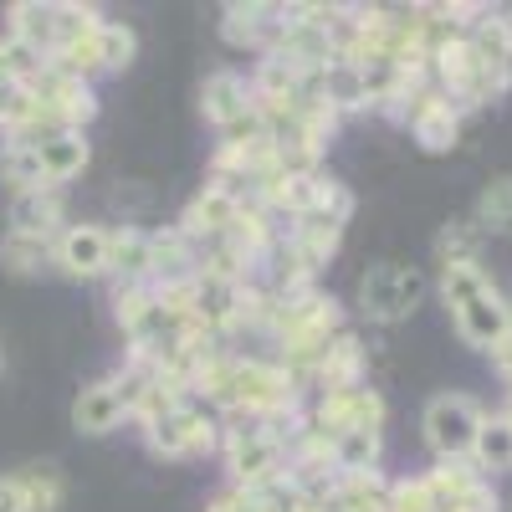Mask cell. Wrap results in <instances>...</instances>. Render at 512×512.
I'll use <instances>...</instances> for the list:
<instances>
[{
  "label": "cell",
  "mask_w": 512,
  "mask_h": 512,
  "mask_svg": "<svg viewBox=\"0 0 512 512\" xmlns=\"http://www.w3.org/2000/svg\"><path fill=\"white\" fill-rule=\"evenodd\" d=\"M267 333L277 338V349H282V369H318V359H323V349L333 344L338 333V303L328 292H318V287H297V292H282V297H272V318H267Z\"/></svg>",
  "instance_id": "6da1fadb"
},
{
  "label": "cell",
  "mask_w": 512,
  "mask_h": 512,
  "mask_svg": "<svg viewBox=\"0 0 512 512\" xmlns=\"http://www.w3.org/2000/svg\"><path fill=\"white\" fill-rule=\"evenodd\" d=\"M221 456H226V472L236 482V492H272L287 487V446L267 431V425H236V431L221 436Z\"/></svg>",
  "instance_id": "7a4b0ae2"
},
{
  "label": "cell",
  "mask_w": 512,
  "mask_h": 512,
  "mask_svg": "<svg viewBox=\"0 0 512 512\" xmlns=\"http://www.w3.org/2000/svg\"><path fill=\"white\" fill-rule=\"evenodd\" d=\"M226 410H241V415H251V420L297 410V374L282 369L277 359H241V354H231Z\"/></svg>",
  "instance_id": "3957f363"
},
{
  "label": "cell",
  "mask_w": 512,
  "mask_h": 512,
  "mask_svg": "<svg viewBox=\"0 0 512 512\" xmlns=\"http://www.w3.org/2000/svg\"><path fill=\"white\" fill-rule=\"evenodd\" d=\"M431 82L456 103V108H482V103H492L507 82H502V72H492L477 52H472V41H466V31L461 36H451L446 47L431 57Z\"/></svg>",
  "instance_id": "277c9868"
},
{
  "label": "cell",
  "mask_w": 512,
  "mask_h": 512,
  "mask_svg": "<svg viewBox=\"0 0 512 512\" xmlns=\"http://www.w3.org/2000/svg\"><path fill=\"white\" fill-rule=\"evenodd\" d=\"M487 410L472 400V395H436L431 405H425L420 415V431H425V446L436 451V461H472V441L482 431Z\"/></svg>",
  "instance_id": "5b68a950"
},
{
  "label": "cell",
  "mask_w": 512,
  "mask_h": 512,
  "mask_svg": "<svg viewBox=\"0 0 512 512\" xmlns=\"http://www.w3.org/2000/svg\"><path fill=\"white\" fill-rule=\"evenodd\" d=\"M26 82H31V93H36V113H41V128H47V134H67V128H77V134H82V123L98 118L93 82H82L72 72H57V67H41Z\"/></svg>",
  "instance_id": "8992f818"
},
{
  "label": "cell",
  "mask_w": 512,
  "mask_h": 512,
  "mask_svg": "<svg viewBox=\"0 0 512 512\" xmlns=\"http://www.w3.org/2000/svg\"><path fill=\"white\" fill-rule=\"evenodd\" d=\"M144 441H149V451H154V456H164V461L210 456V451L221 446V425L210 420L200 405L180 400L175 410H164V415H154V420L144 425Z\"/></svg>",
  "instance_id": "52a82bcc"
},
{
  "label": "cell",
  "mask_w": 512,
  "mask_h": 512,
  "mask_svg": "<svg viewBox=\"0 0 512 512\" xmlns=\"http://www.w3.org/2000/svg\"><path fill=\"white\" fill-rule=\"evenodd\" d=\"M425 297V277L400 262H379L359 277V313L369 323H405Z\"/></svg>",
  "instance_id": "ba28073f"
},
{
  "label": "cell",
  "mask_w": 512,
  "mask_h": 512,
  "mask_svg": "<svg viewBox=\"0 0 512 512\" xmlns=\"http://www.w3.org/2000/svg\"><path fill=\"white\" fill-rule=\"evenodd\" d=\"M420 482L436 512H497V487L472 461H436Z\"/></svg>",
  "instance_id": "9c48e42d"
},
{
  "label": "cell",
  "mask_w": 512,
  "mask_h": 512,
  "mask_svg": "<svg viewBox=\"0 0 512 512\" xmlns=\"http://www.w3.org/2000/svg\"><path fill=\"white\" fill-rule=\"evenodd\" d=\"M405 123H410V134H415V144H420L425 154H451L456 139H461V108L436 88V82H431L425 93L410 98Z\"/></svg>",
  "instance_id": "30bf717a"
},
{
  "label": "cell",
  "mask_w": 512,
  "mask_h": 512,
  "mask_svg": "<svg viewBox=\"0 0 512 512\" xmlns=\"http://www.w3.org/2000/svg\"><path fill=\"white\" fill-rule=\"evenodd\" d=\"M313 431L323 436H344V431H379L384 425V400L379 390L359 384V390H338V395H318L313 405Z\"/></svg>",
  "instance_id": "8fae6325"
},
{
  "label": "cell",
  "mask_w": 512,
  "mask_h": 512,
  "mask_svg": "<svg viewBox=\"0 0 512 512\" xmlns=\"http://www.w3.org/2000/svg\"><path fill=\"white\" fill-rule=\"evenodd\" d=\"M200 113H205L210 128H221V134H231V128L251 123V118H256L251 82H246L241 72H231V67L210 72V77L200 82Z\"/></svg>",
  "instance_id": "7c38bea8"
},
{
  "label": "cell",
  "mask_w": 512,
  "mask_h": 512,
  "mask_svg": "<svg viewBox=\"0 0 512 512\" xmlns=\"http://www.w3.org/2000/svg\"><path fill=\"white\" fill-rule=\"evenodd\" d=\"M52 267L77 277V282H93L108 272V226H93V221H82V226H67L57 241H52Z\"/></svg>",
  "instance_id": "4fadbf2b"
},
{
  "label": "cell",
  "mask_w": 512,
  "mask_h": 512,
  "mask_svg": "<svg viewBox=\"0 0 512 512\" xmlns=\"http://www.w3.org/2000/svg\"><path fill=\"white\" fill-rule=\"evenodd\" d=\"M451 323H456V338H461V344H472V349L492 354V349L502 344V338H512V303L492 287V292L472 297L466 308H456V313H451Z\"/></svg>",
  "instance_id": "5bb4252c"
},
{
  "label": "cell",
  "mask_w": 512,
  "mask_h": 512,
  "mask_svg": "<svg viewBox=\"0 0 512 512\" xmlns=\"http://www.w3.org/2000/svg\"><path fill=\"white\" fill-rule=\"evenodd\" d=\"M241 200L246 195H236V190H226V185H205L190 205H185V216H180V236L185 241H221V236H231V226H236V216H241Z\"/></svg>",
  "instance_id": "9a60e30c"
},
{
  "label": "cell",
  "mask_w": 512,
  "mask_h": 512,
  "mask_svg": "<svg viewBox=\"0 0 512 512\" xmlns=\"http://www.w3.org/2000/svg\"><path fill=\"white\" fill-rule=\"evenodd\" d=\"M6 221H11V236L57 241V236L67 231V200H62V190H52V185H41V190H21V195H11Z\"/></svg>",
  "instance_id": "2e32d148"
},
{
  "label": "cell",
  "mask_w": 512,
  "mask_h": 512,
  "mask_svg": "<svg viewBox=\"0 0 512 512\" xmlns=\"http://www.w3.org/2000/svg\"><path fill=\"white\" fill-rule=\"evenodd\" d=\"M6 21H11V41H16V47L36 52L41 62H52V57H57V47L67 41V31H62V6H41V0H16V6L6 11Z\"/></svg>",
  "instance_id": "e0dca14e"
},
{
  "label": "cell",
  "mask_w": 512,
  "mask_h": 512,
  "mask_svg": "<svg viewBox=\"0 0 512 512\" xmlns=\"http://www.w3.org/2000/svg\"><path fill=\"white\" fill-rule=\"evenodd\" d=\"M123 420H128V410H123V395L113 379H93L77 390V400H72V431L77 436H108Z\"/></svg>",
  "instance_id": "ac0fdd59"
},
{
  "label": "cell",
  "mask_w": 512,
  "mask_h": 512,
  "mask_svg": "<svg viewBox=\"0 0 512 512\" xmlns=\"http://www.w3.org/2000/svg\"><path fill=\"white\" fill-rule=\"evenodd\" d=\"M108 272L118 277V287H144L154 277V231L139 226L108 231Z\"/></svg>",
  "instance_id": "d6986e66"
},
{
  "label": "cell",
  "mask_w": 512,
  "mask_h": 512,
  "mask_svg": "<svg viewBox=\"0 0 512 512\" xmlns=\"http://www.w3.org/2000/svg\"><path fill=\"white\" fill-rule=\"evenodd\" d=\"M313 384H318V395H338V390H359L364 384V344H359V333H338L333 344L323 349L318 369H313Z\"/></svg>",
  "instance_id": "ffe728a7"
},
{
  "label": "cell",
  "mask_w": 512,
  "mask_h": 512,
  "mask_svg": "<svg viewBox=\"0 0 512 512\" xmlns=\"http://www.w3.org/2000/svg\"><path fill=\"white\" fill-rule=\"evenodd\" d=\"M277 26H282V6H226L221 11V36L231 47H251L262 57L272 52Z\"/></svg>",
  "instance_id": "44dd1931"
},
{
  "label": "cell",
  "mask_w": 512,
  "mask_h": 512,
  "mask_svg": "<svg viewBox=\"0 0 512 512\" xmlns=\"http://www.w3.org/2000/svg\"><path fill=\"white\" fill-rule=\"evenodd\" d=\"M36 154H41V180H47L52 190L67 185V180H77L82 169H88V159H93L88 134H77V128H67V134H47V139L36 144Z\"/></svg>",
  "instance_id": "7402d4cb"
},
{
  "label": "cell",
  "mask_w": 512,
  "mask_h": 512,
  "mask_svg": "<svg viewBox=\"0 0 512 512\" xmlns=\"http://www.w3.org/2000/svg\"><path fill=\"white\" fill-rule=\"evenodd\" d=\"M318 502H323V512H384V507H390V482H384L379 472L333 477Z\"/></svg>",
  "instance_id": "603a6c76"
},
{
  "label": "cell",
  "mask_w": 512,
  "mask_h": 512,
  "mask_svg": "<svg viewBox=\"0 0 512 512\" xmlns=\"http://www.w3.org/2000/svg\"><path fill=\"white\" fill-rule=\"evenodd\" d=\"M195 272H200L195 241H185L180 226L154 231V277H149V287H175V282H190Z\"/></svg>",
  "instance_id": "cb8c5ba5"
},
{
  "label": "cell",
  "mask_w": 512,
  "mask_h": 512,
  "mask_svg": "<svg viewBox=\"0 0 512 512\" xmlns=\"http://www.w3.org/2000/svg\"><path fill=\"white\" fill-rule=\"evenodd\" d=\"M318 93H323V103L344 118V113H364L369 108V93H364V72L354 67V62H344V57H333L323 72H318Z\"/></svg>",
  "instance_id": "d4e9b609"
},
{
  "label": "cell",
  "mask_w": 512,
  "mask_h": 512,
  "mask_svg": "<svg viewBox=\"0 0 512 512\" xmlns=\"http://www.w3.org/2000/svg\"><path fill=\"white\" fill-rule=\"evenodd\" d=\"M472 466L492 482L497 472H512V425L502 415H487L482 420V431L472 441Z\"/></svg>",
  "instance_id": "484cf974"
},
{
  "label": "cell",
  "mask_w": 512,
  "mask_h": 512,
  "mask_svg": "<svg viewBox=\"0 0 512 512\" xmlns=\"http://www.w3.org/2000/svg\"><path fill=\"white\" fill-rule=\"evenodd\" d=\"M497 282H492V272L482 267V262H451V267H441V277H436V292H441V303L456 313V308H466L472 297H482V292H492Z\"/></svg>",
  "instance_id": "4316f807"
},
{
  "label": "cell",
  "mask_w": 512,
  "mask_h": 512,
  "mask_svg": "<svg viewBox=\"0 0 512 512\" xmlns=\"http://www.w3.org/2000/svg\"><path fill=\"white\" fill-rule=\"evenodd\" d=\"M333 441V466L338 477H364V472H379V431H344V436H328Z\"/></svg>",
  "instance_id": "83f0119b"
},
{
  "label": "cell",
  "mask_w": 512,
  "mask_h": 512,
  "mask_svg": "<svg viewBox=\"0 0 512 512\" xmlns=\"http://www.w3.org/2000/svg\"><path fill=\"white\" fill-rule=\"evenodd\" d=\"M0 180H6L16 195L47 185V180H41V154H36V144H26V139H6V144H0Z\"/></svg>",
  "instance_id": "f1b7e54d"
},
{
  "label": "cell",
  "mask_w": 512,
  "mask_h": 512,
  "mask_svg": "<svg viewBox=\"0 0 512 512\" xmlns=\"http://www.w3.org/2000/svg\"><path fill=\"white\" fill-rule=\"evenodd\" d=\"M21 482V497H26V512H57L62 497H67V482L57 466H26V472H16Z\"/></svg>",
  "instance_id": "f546056e"
},
{
  "label": "cell",
  "mask_w": 512,
  "mask_h": 512,
  "mask_svg": "<svg viewBox=\"0 0 512 512\" xmlns=\"http://www.w3.org/2000/svg\"><path fill=\"white\" fill-rule=\"evenodd\" d=\"M466 41H472V52H477L492 72H502L507 57H512V26H507L502 16H492V11H482V21L466 31Z\"/></svg>",
  "instance_id": "4dcf8cb0"
},
{
  "label": "cell",
  "mask_w": 512,
  "mask_h": 512,
  "mask_svg": "<svg viewBox=\"0 0 512 512\" xmlns=\"http://www.w3.org/2000/svg\"><path fill=\"white\" fill-rule=\"evenodd\" d=\"M0 267H6L11 277H36L41 267H52V241L6 231V241H0Z\"/></svg>",
  "instance_id": "1f68e13d"
},
{
  "label": "cell",
  "mask_w": 512,
  "mask_h": 512,
  "mask_svg": "<svg viewBox=\"0 0 512 512\" xmlns=\"http://www.w3.org/2000/svg\"><path fill=\"white\" fill-rule=\"evenodd\" d=\"M451 262H482V226L477 221H451L436 236V267Z\"/></svg>",
  "instance_id": "d6a6232c"
},
{
  "label": "cell",
  "mask_w": 512,
  "mask_h": 512,
  "mask_svg": "<svg viewBox=\"0 0 512 512\" xmlns=\"http://www.w3.org/2000/svg\"><path fill=\"white\" fill-rule=\"evenodd\" d=\"M477 226L482 231H512V175H497L477 195Z\"/></svg>",
  "instance_id": "836d02e7"
},
{
  "label": "cell",
  "mask_w": 512,
  "mask_h": 512,
  "mask_svg": "<svg viewBox=\"0 0 512 512\" xmlns=\"http://www.w3.org/2000/svg\"><path fill=\"white\" fill-rule=\"evenodd\" d=\"M134 52H139L134 26H123V21H103V26H98V57H103V72H123L128 62H134Z\"/></svg>",
  "instance_id": "e575fe53"
},
{
  "label": "cell",
  "mask_w": 512,
  "mask_h": 512,
  "mask_svg": "<svg viewBox=\"0 0 512 512\" xmlns=\"http://www.w3.org/2000/svg\"><path fill=\"white\" fill-rule=\"evenodd\" d=\"M384 512H436V507H431V497H425L420 477H405V482H390V507Z\"/></svg>",
  "instance_id": "d590c367"
},
{
  "label": "cell",
  "mask_w": 512,
  "mask_h": 512,
  "mask_svg": "<svg viewBox=\"0 0 512 512\" xmlns=\"http://www.w3.org/2000/svg\"><path fill=\"white\" fill-rule=\"evenodd\" d=\"M0 512H26V497H21L16 477H0Z\"/></svg>",
  "instance_id": "8d00e7d4"
},
{
  "label": "cell",
  "mask_w": 512,
  "mask_h": 512,
  "mask_svg": "<svg viewBox=\"0 0 512 512\" xmlns=\"http://www.w3.org/2000/svg\"><path fill=\"white\" fill-rule=\"evenodd\" d=\"M492 369L502 374V384H507V390H512V338H502V344L492 349Z\"/></svg>",
  "instance_id": "74e56055"
},
{
  "label": "cell",
  "mask_w": 512,
  "mask_h": 512,
  "mask_svg": "<svg viewBox=\"0 0 512 512\" xmlns=\"http://www.w3.org/2000/svg\"><path fill=\"white\" fill-rule=\"evenodd\" d=\"M0 82H16V62H11V36H0Z\"/></svg>",
  "instance_id": "f35d334b"
},
{
  "label": "cell",
  "mask_w": 512,
  "mask_h": 512,
  "mask_svg": "<svg viewBox=\"0 0 512 512\" xmlns=\"http://www.w3.org/2000/svg\"><path fill=\"white\" fill-rule=\"evenodd\" d=\"M205 512H241V492H226V497H216Z\"/></svg>",
  "instance_id": "ab89813d"
},
{
  "label": "cell",
  "mask_w": 512,
  "mask_h": 512,
  "mask_svg": "<svg viewBox=\"0 0 512 512\" xmlns=\"http://www.w3.org/2000/svg\"><path fill=\"white\" fill-rule=\"evenodd\" d=\"M497 415H502V420L512 425V390H507V400H502V410H497Z\"/></svg>",
  "instance_id": "60d3db41"
},
{
  "label": "cell",
  "mask_w": 512,
  "mask_h": 512,
  "mask_svg": "<svg viewBox=\"0 0 512 512\" xmlns=\"http://www.w3.org/2000/svg\"><path fill=\"white\" fill-rule=\"evenodd\" d=\"M502 21H507V26H512V6H507V11H502Z\"/></svg>",
  "instance_id": "b9f144b4"
}]
</instances>
